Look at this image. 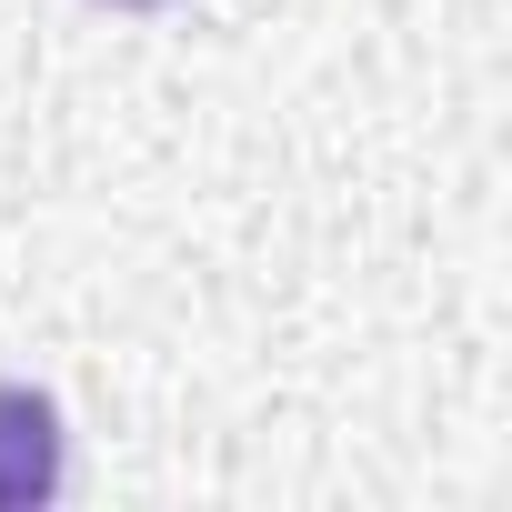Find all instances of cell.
Here are the masks:
<instances>
[{"mask_svg": "<svg viewBox=\"0 0 512 512\" xmlns=\"http://www.w3.org/2000/svg\"><path fill=\"white\" fill-rule=\"evenodd\" d=\"M61 492V412L31 382H0V512H31Z\"/></svg>", "mask_w": 512, "mask_h": 512, "instance_id": "6da1fadb", "label": "cell"}, {"mask_svg": "<svg viewBox=\"0 0 512 512\" xmlns=\"http://www.w3.org/2000/svg\"><path fill=\"white\" fill-rule=\"evenodd\" d=\"M121 11H151V0H121Z\"/></svg>", "mask_w": 512, "mask_h": 512, "instance_id": "7a4b0ae2", "label": "cell"}]
</instances>
